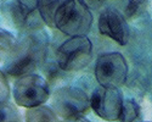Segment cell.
<instances>
[{"instance_id": "obj_1", "label": "cell", "mask_w": 152, "mask_h": 122, "mask_svg": "<svg viewBox=\"0 0 152 122\" xmlns=\"http://www.w3.org/2000/svg\"><path fill=\"white\" fill-rule=\"evenodd\" d=\"M48 38L43 32H31L14 44L7 54L4 72L11 77H21L32 73L45 59Z\"/></svg>"}, {"instance_id": "obj_2", "label": "cell", "mask_w": 152, "mask_h": 122, "mask_svg": "<svg viewBox=\"0 0 152 122\" xmlns=\"http://www.w3.org/2000/svg\"><path fill=\"white\" fill-rule=\"evenodd\" d=\"M54 23L66 35H86L93 26V14L83 0H66L56 11Z\"/></svg>"}, {"instance_id": "obj_3", "label": "cell", "mask_w": 152, "mask_h": 122, "mask_svg": "<svg viewBox=\"0 0 152 122\" xmlns=\"http://www.w3.org/2000/svg\"><path fill=\"white\" fill-rule=\"evenodd\" d=\"M90 109V98L79 88L62 87L53 95V110L65 121H86Z\"/></svg>"}, {"instance_id": "obj_4", "label": "cell", "mask_w": 152, "mask_h": 122, "mask_svg": "<svg viewBox=\"0 0 152 122\" xmlns=\"http://www.w3.org/2000/svg\"><path fill=\"white\" fill-rule=\"evenodd\" d=\"M56 59L62 71H80L89 65L93 59V44L86 35L71 37L58 46Z\"/></svg>"}, {"instance_id": "obj_5", "label": "cell", "mask_w": 152, "mask_h": 122, "mask_svg": "<svg viewBox=\"0 0 152 122\" xmlns=\"http://www.w3.org/2000/svg\"><path fill=\"white\" fill-rule=\"evenodd\" d=\"M95 77L102 87L121 88L128 77L125 57L117 51L101 54L95 65Z\"/></svg>"}, {"instance_id": "obj_6", "label": "cell", "mask_w": 152, "mask_h": 122, "mask_svg": "<svg viewBox=\"0 0 152 122\" xmlns=\"http://www.w3.org/2000/svg\"><path fill=\"white\" fill-rule=\"evenodd\" d=\"M50 98V88L46 79L39 75L28 73L18 77L14 85V99L18 106L33 107L44 104Z\"/></svg>"}, {"instance_id": "obj_7", "label": "cell", "mask_w": 152, "mask_h": 122, "mask_svg": "<svg viewBox=\"0 0 152 122\" xmlns=\"http://www.w3.org/2000/svg\"><path fill=\"white\" fill-rule=\"evenodd\" d=\"M123 94L119 88H110L100 85L90 98V107L105 121H118L123 105Z\"/></svg>"}, {"instance_id": "obj_8", "label": "cell", "mask_w": 152, "mask_h": 122, "mask_svg": "<svg viewBox=\"0 0 152 122\" xmlns=\"http://www.w3.org/2000/svg\"><path fill=\"white\" fill-rule=\"evenodd\" d=\"M10 11L15 27L21 32H35L45 24L38 10L37 0H14Z\"/></svg>"}, {"instance_id": "obj_9", "label": "cell", "mask_w": 152, "mask_h": 122, "mask_svg": "<svg viewBox=\"0 0 152 122\" xmlns=\"http://www.w3.org/2000/svg\"><path fill=\"white\" fill-rule=\"evenodd\" d=\"M99 32L119 45H125L130 38L128 22L118 10L112 7L101 12L99 17Z\"/></svg>"}, {"instance_id": "obj_10", "label": "cell", "mask_w": 152, "mask_h": 122, "mask_svg": "<svg viewBox=\"0 0 152 122\" xmlns=\"http://www.w3.org/2000/svg\"><path fill=\"white\" fill-rule=\"evenodd\" d=\"M65 1L66 0H37L39 14L44 23L50 28H55V23H54L55 14Z\"/></svg>"}, {"instance_id": "obj_11", "label": "cell", "mask_w": 152, "mask_h": 122, "mask_svg": "<svg viewBox=\"0 0 152 122\" xmlns=\"http://www.w3.org/2000/svg\"><path fill=\"white\" fill-rule=\"evenodd\" d=\"M26 121L28 122H55L58 121L56 112L46 105H37L28 107L26 112Z\"/></svg>"}, {"instance_id": "obj_12", "label": "cell", "mask_w": 152, "mask_h": 122, "mask_svg": "<svg viewBox=\"0 0 152 122\" xmlns=\"http://www.w3.org/2000/svg\"><path fill=\"white\" fill-rule=\"evenodd\" d=\"M141 120V110L139 104L133 99L123 100L121 115L118 117V121L123 122H133Z\"/></svg>"}, {"instance_id": "obj_13", "label": "cell", "mask_w": 152, "mask_h": 122, "mask_svg": "<svg viewBox=\"0 0 152 122\" xmlns=\"http://www.w3.org/2000/svg\"><path fill=\"white\" fill-rule=\"evenodd\" d=\"M147 9V0H123V16L125 20H133L140 16Z\"/></svg>"}, {"instance_id": "obj_14", "label": "cell", "mask_w": 152, "mask_h": 122, "mask_svg": "<svg viewBox=\"0 0 152 122\" xmlns=\"http://www.w3.org/2000/svg\"><path fill=\"white\" fill-rule=\"evenodd\" d=\"M22 121L17 107L9 100L0 103V122H20Z\"/></svg>"}, {"instance_id": "obj_15", "label": "cell", "mask_w": 152, "mask_h": 122, "mask_svg": "<svg viewBox=\"0 0 152 122\" xmlns=\"http://www.w3.org/2000/svg\"><path fill=\"white\" fill-rule=\"evenodd\" d=\"M10 98V84L6 73L0 70V103L9 100Z\"/></svg>"}, {"instance_id": "obj_16", "label": "cell", "mask_w": 152, "mask_h": 122, "mask_svg": "<svg viewBox=\"0 0 152 122\" xmlns=\"http://www.w3.org/2000/svg\"><path fill=\"white\" fill-rule=\"evenodd\" d=\"M1 54H3V53H1V50H0V61H1Z\"/></svg>"}, {"instance_id": "obj_17", "label": "cell", "mask_w": 152, "mask_h": 122, "mask_svg": "<svg viewBox=\"0 0 152 122\" xmlns=\"http://www.w3.org/2000/svg\"><path fill=\"white\" fill-rule=\"evenodd\" d=\"M99 1H101V0H99Z\"/></svg>"}]
</instances>
